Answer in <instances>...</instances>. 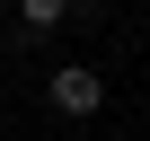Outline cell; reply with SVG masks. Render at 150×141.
<instances>
[{"instance_id": "cell-1", "label": "cell", "mask_w": 150, "mask_h": 141, "mask_svg": "<svg viewBox=\"0 0 150 141\" xmlns=\"http://www.w3.org/2000/svg\"><path fill=\"white\" fill-rule=\"evenodd\" d=\"M44 106L71 115V123H88V115L106 106V70H97V62H62V70H44Z\"/></svg>"}, {"instance_id": "cell-2", "label": "cell", "mask_w": 150, "mask_h": 141, "mask_svg": "<svg viewBox=\"0 0 150 141\" xmlns=\"http://www.w3.org/2000/svg\"><path fill=\"white\" fill-rule=\"evenodd\" d=\"M80 9H88V0H18V27L27 35H53L62 18H80Z\"/></svg>"}, {"instance_id": "cell-3", "label": "cell", "mask_w": 150, "mask_h": 141, "mask_svg": "<svg viewBox=\"0 0 150 141\" xmlns=\"http://www.w3.org/2000/svg\"><path fill=\"white\" fill-rule=\"evenodd\" d=\"M0 27H18V0H0Z\"/></svg>"}]
</instances>
